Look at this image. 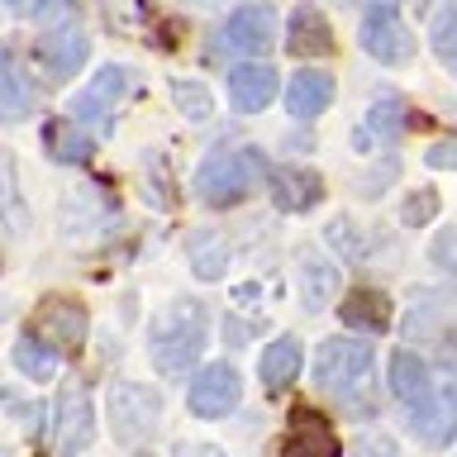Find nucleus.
Returning <instances> with one entry per match:
<instances>
[{
    "label": "nucleus",
    "mask_w": 457,
    "mask_h": 457,
    "mask_svg": "<svg viewBox=\"0 0 457 457\" xmlns=\"http://www.w3.org/2000/svg\"><path fill=\"white\" fill-rule=\"evenodd\" d=\"M277 38V14L271 5H238L224 24V43L234 53H267Z\"/></svg>",
    "instance_id": "obj_10"
},
{
    "label": "nucleus",
    "mask_w": 457,
    "mask_h": 457,
    "mask_svg": "<svg viewBox=\"0 0 457 457\" xmlns=\"http://www.w3.org/2000/svg\"><path fill=\"white\" fill-rule=\"evenodd\" d=\"M177 457H224V453L214 448V443H181Z\"/></svg>",
    "instance_id": "obj_32"
},
{
    "label": "nucleus",
    "mask_w": 457,
    "mask_h": 457,
    "mask_svg": "<svg viewBox=\"0 0 457 457\" xmlns=\"http://www.w3.org/2000/svg\"><path fill=\"white\" fill-rule=\"evenodd\" d=\"M267 177V191H271V200H277L281 210H314L324 200V181L314 177V171H305V167H267L262 171Z\"/></svg>",
    "instance_id": "obj_11"
},
{
    "label": "nucleus",
    "mask_w": 457,
    "mask_h": 457,
    "mask_svg": "<svg viewBox=\"0 0 457 457\" xmlns=\"http://www.w3.org/2000/svg\"><path fill=\"white\" fill-rule=\"evenodd\" d=\"M257 377H262V386L271 395H281L286 386H291L300 377V343L295 338H277V343H267V353H262V362H257Z\"/></svg>",
    "instance_id": "obj_18"
},
{
    "label": "nucleus",
    "mask_w": 457,
    "mask_h": 457,
    "mask_svg": "<svg viewBox=\"0 0 457 457\" xmlns=\"http://www.w3.org/2000/svg\"><path fill=\"white\" fill-rule=\"evenodd\" d=\"M338 314H343L348 328H362V334H386V328H391V300H386L381 291H367V286L343 295Z\"/></svg>",
    "instance_id": "obj_14"
},
{
    "label": "nucleus",
    "mask_w": 457,
    "mask_h": 457,
    "mask_svg": "<svg viewBox=\"0 0 457 457\" xmlns=\"http://www.w3.org/2000/svg\"><path fill=\"white\" fill-rule=\"evenodd\" d=\"M434 53L443 57V67L457 71V5L438 14V24H434Z\"/></svg>",
    "instance_id": "obj_26"
},
{
    "label": "nucleus",
    "mask_w": 457,
    "mask_h": 457,
    "mask_svg": "<svg viewBox=\"0 0 457 457\" xmlns=\"http://www.w3.org/2000/svg\"><path fill=\"white\" fill-rule=\"evenodd\" d=\"M281 457H338V434L320 414H295L291 434L281 443Z\"/></svg>",
    "instance_id": "obj_13"
},
{
    "label": "nucleus",
    "mask_w": 457,
    "mask_h": 457,
    "mask_svg": "<svg viewBox=\"0 0 457 457\" xmlns=\"http://www.w3.org/2000/svg\"><path fill=\"white\" fill-rule=\"evenodd\" d=\"M162 420V400L153 395V386L143 381H114L110 391V434L124 443V448H134L153 434V424Z\"/></svg>",
    "instance_id": "obj_4"
},
{
    "label": "nucleus",
    "mask_w": 457,
    "mask_h": 457,
    "mask_svg": "<svg viewBox=\"0 0 457 457\" xmlns=\"http://www.w3.org/2000/svg\"><path fill=\"white\" fill-rule=\"evenodd\" d=\"M238 395H243L238 371L228 367V362H210V367L191 381V391H186V405H191L195 420H224V414L238 405Z\"/></svg>",
    "instance_id": "obj_7"
},
{
    "label": "nucleus",
    "mask_w": 457,
    "mask_h": 457,
    "mask_svg": "<svg viewBox=\"0 0 457 457\" xmlns=\"http://www.w3.org/2000/svg\"><path fill=\"white\" fill-rule=\"evenodd\" d=\"M171 96H177V105L191 114V120H210L214 100H210V91L200 81H177V86H171Z\"/></svg>",
    "instance_id": "obj_27"
},
{
    "label": "nucleus",
    "mask_w": 457,
    "mask_h": 457,
    "mask_svg": "<svg viewBox=\"0 0 457 457\" xmlns=\"http://www.w3.org/2000/svg\"><path fill=\"white\" fill-rule=\"evenodd\" d=\"M400 129H405V100H400V96H381L377 105H371V114H367L362 138H367V134H377L381 143H395V138H400Z\"/></svg>",
    "instance_id": "obj_23"
},
{
    "label": "nucleus",
    "mask_w": 457,
    "mask_h": 457,
    "mask_svg": "<svg viewBox=\"0 0 457 457\" xmlns=\"http://www.w3.org/2000/svg\"><path fill=\"white\" fill-rule=\"evenodd\" d=\"M191 267H195L205 281L224 277V267H228V248H224V238H220V234H200V238L191 243Z\"/></svg>",
    "instance_id": "obj_24"
},
{
    "label": "nucleus",
    "mask_w": 457,
    "mask_h": 457,
    "mask_svg": "<svg viewBox=\"0 0 457 457\" xmlns=\"http://www.w3.org/2000/svg\"><path fill=\"white\" fill-rule=\"evenodd\" d=\"M262 171H267V162L253 148H214L205 162H200V171H195V195L205 200V205H214V210L238 205Z\"/></svg>",
    "instance_id": "obj_2"
},
{
    "label": "nucleus",
    "mask_w": 457,
    "mask_h": 457,
    "mask_svg": "<svg viewBox=\"0 0 457 457\" xmlns=\"http://www.w3.org/2000/svg\"><path fill=\"white\" fill-rule=\"evenodd\" d=\"M434 262H438V267H448L453 277H457V228H448V234H438V238H434Z\"/></svg>",
    "instance_id": "obj_30"
},
{
    "label": "nucleus",
    "mask_w": 457,
    "mask_h": 457,
    "mask_svg": "<svg viewBox=\"0 0 457 457\" xmlns=\"http://www.w3.org/2000/svg\"><path fill=\"white\" fill-rule=\"evenodd\" d=\"M124 96H129V71H124V67H105L77 100H71V114H67V120L81 124V129L91 124L96 134H110V129H114V110H120Z\"/></svg>",
    "instance_id": "obj_6"
},
{
    "label": "nucleus",
    "mask_w": 457,
    "mask_h": 457,
    "mask_svg": "<svg viewBox=\"0 0 457 457\" xmlns=\"http://www.w3.org/2000/svg\"><path fill=\"white\" fill-rule=\"evenodd\" d=\"M362 48L381 62H410L414 57V34L400 24V10L395 0H371L367 14H362Z\"/></svg>",
    "instance_id": "obj_5"
},
{
    "label": "nucleus",
    "mask_w": 457,
    "mask_h": 457,
    "mask_svg": "<svg viewBox=\"0 0 457 457\" xmlns=\"http://www.w3.org/2000/svg\"><path fill=\"white\" fill-rule=\"evenodd\" d=\"M43 138H48V153L62 157V162H81V157H91V138H86L81 124H71L67 114L43 129Z\"/></svg>",
    "instance_id": "obj_21"
},
{
    "label": "nucleus",
    "mask_w": 457,
    "mask_h": 457,
    "mask_svg": "<svg viewBox=\"0 0 457 457\" xmlns=\"http://www.w3.org/2000/svg\"><path fill=\"white\" fill-rule=\"evenodd\" d=\"M5 200H10V157H0V214H5Z\"/></svg>",
    "instance_id": "obj_34"
},
{
    "label": "nucleus",
    "mask_w": 457,
    "mask_h": 457,
    "mask_svg": "<svg viewBox=\"0 0 457 457\" xmlns=\"http://www.w3.org/2000/svg\"><path fill=\"white\" fill-rule=\"evenodd\" d=\"M81 57H86V34H81L77 20L62 24V29H48V34L38 38V67L48 71V81H67L71 71L81 67Z\"/></svg>",
    "instance_id": "obj_9"
},
{
    "label": "nucleus",
    "mask_w": 457,
    "mask_h": 457,
    "mask_svg": "<svg viewBox=\"0 0 457 457\" xmlns=\"http://www.w3.org/2000/svg\"><path fill=\"white\" fill-rule=\"evenodd\" d=\"M334 291H338L334 262L320 257V253H300V305L314 314V310H324L328 300H334Z\"/></svg>",
    "instance_id": "obj_17"
},
{
    "label": "nucleus",
    "mask_w": 457,
    "mask_h": 457,
    "mask_svg": "<svg viewBox=\"0 0 457 457\" xmlns=\"http://www.w3.org/2000/svg\"><path fill=\"white\" fill-rule=\"evenodd\" d=\"M353 457H400V448H395L391 438H362L353 448Z\"/></svg>",
    "instance_id": "obj_31"
},
{
    "label": "nucleus",
    "mask_w": 457,
    "mask_h": 457,
    "mask_svg": "<svg viewBox=\"0 0 457 457\" xmlns=\"http://www.w3.org/2000/svg\"><path fill=\"white\" fill-rule=\"evenodd\" d=\"M428 167H457V148H453V143L434 148V153H428Z\"/></svg>",
    "instance_id": "obj_33"
},
{
    "label": "nucleus",
    "mask_w": 457,
    "mask_h": 457,
    "mask_svg": "<svg viewBox=\"0 0 457 457\" xmlns=\"http://www.w3.org/2000/svg\"><path fill=\"white\" fill-rule=\"evenodd\" d=\"M271 96H277V71L267 62H243L228 71V100H234V110L257 114L271 105Z\"/></svg>",
    "instance_id": "obj_12"
},
{
    "label": "nucleus",
    "mask_w": 457,
    "mask_h": 457,
    "mask_svg": "<svg viewBox=\"0 0 457 457\" xmlns=\"http://www.w3.org/2000/svg\"><path fill=\"white\" fill-rule=\"evenodd\" d=\"M371 343H357V338H328L320 343L314 353V386L324 395H357L362 386L371 381Z\"/></svg>",
    "instance_id": "obj_3"
},
{
    "label": "nucleus",
    "mask_w": 457,
    "mask_h": 457,
    "mask_svg": "<svg viewBox=\"0 0 457 457\" xmlns=\"http://www.w3.org/2000/svg\"><path fill=\"white\" fill-rule=\"evenodd\" d=\"M438 214V195H410L405 200V224H428Z\"/></svg>",
    "instance_id": "obj_29"
},
{
    "label": "nucleus",
    "mask_w": 457,
    "mask_h": 457,
    "mask_svg": "<svg viewBox=\"0 0 457 457\" xmlns=\"http://www.w3.org/2000/svg\"><path fill=\"white\" fill-rule=\"evenodd\" d=\"M391 391L405 400V405H424L434 400V386H428V367L420 362L414 353H391Z\"/></svg>",
    "instance_id": "obj_19"
},
{
    "label": "nucleus",
    "mask_w": 457,
    "mask_h": 457,
    "mask_svg": "<svg viewBox=\"0 0 457 457\" xmlns=\"http://www.w3.org/2000/svg\"><path fill=\"white\" fill-rule=\"evenodd\" d=\"M96 414H91V395L81 386H62L57 395V457H77L91 448L96 438Z\"/></svg>",
    "instance_id": "obj_8"
},
{
    "label": "nucleus",
    "mask_w": 457,
    "mask_h": 457,
    "mask_svg": "<svg viewBox=\"0 0 457 457\" xmlns=\"http://www.w3.org/2000/svg\"><path fill=\"white\" fill-rule=\"evenodd\" d=\"M210 343V314L200 300H171L148 324V357L162 377H186Z\"/></svg>",
    "instance_id": "obj_1"
},
{
    "label": "nucleus",
    "mask_w": 457,
    "mask_h": 457,
    "mask_svg": "<svg viewBox=\"0 0 457 457\" xmlns=\"http://www.w3.org/2000/svg\"><path fill=\"white\" fill-rule=\"evenodd\" d=\"M286 105H291L295 120L324 114L334 105V77H324V71H300V77H291V86H286Z\"/></svg>",
    "instance_id": "obj_15"
},
{
    "label": "nucleus",
    "mask_w": 457,
    "mask_h": 457,
    "mask_svg": "<svg viewBox=\"0 0 457 457\" xmlns=\"http://www.w3.org/2000/svg\"><path fill=\"white\" fill-rule=\"evenodd\" d=\"M34 110V100H29L24 91V81H20V71H14V62L5 53H0V120H24V114Z\"/></svg>",
    "instance_id": "obj_22"
},
{
    "label": "nucleus",
    "mask_w": 457,
    "mask_h": 457,
    "mask_svg": "<svg viewBox=\"0 0 457 457\" xmlns=\"http://www.w3.org/2000/svg\"><path fill=\"white\" fill-rule=\"evenodd\" d=\"M14 367H20L29 381H48L53 371H57V348H53L48 338L24 334L20 343H14Z\"/></svg>",
    "instance_id": "obj_20"
},
{
    "label": "nucleus",
    "mask_w": 457,
    "mask_h": 457,
    "mask_svg": "<svg viewBox=\"0 0 457 457\" xmlns=\"http://www.w3.org/2000/svg\"><path fill=\"white\" fill-rule=\"evenodd\" d=\"M291 53L295 57H324V53H334V29H328V20L314 5H300L291 14Z\"/></svg>",
    "instance_id": "obj_16"
},
{
    "label": "nucleus",
    "mask_w": 457,
    "mask_h": 457,
    "mask_svg": "<svg viewBox=\"0 0 457 457\" xmlns=\"http://www.w3.org/2000/svg\"><path fill=\"white\" fill-rule=\"evenodd\" d=\"M57 324V343H81V334H86V314H81V305H71V300H48L43 305V324Z\"/></svg>",
    "instance_id": "obj_25"
},
{
    "label": "nucleus",
    "mask_w": 457,
    "mask_h": 457,
    "mask_svg": "<svg viewBox=\"0 0 457 457\" xmlns=\"http://www.w3.org/2000/svg\"><path fill=\"white\" fill-rule=\"evenodd\" d=\"M29 20L38 29H62V24L77 20V5H71V0H38V5L29 10Z\"/></svg>",
    "instance_id": "obj_28"
}]
</instances>
